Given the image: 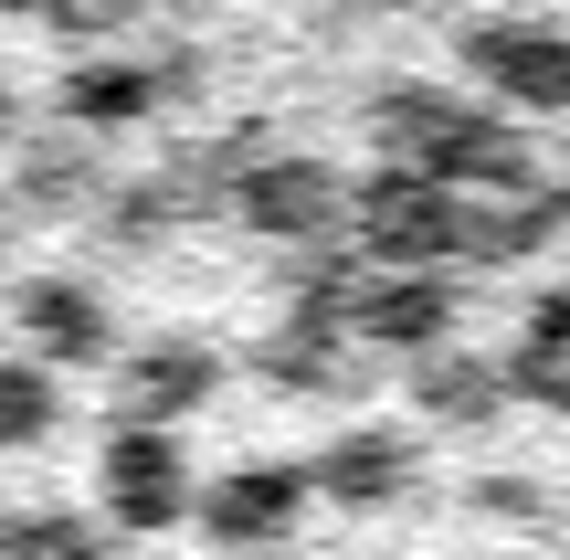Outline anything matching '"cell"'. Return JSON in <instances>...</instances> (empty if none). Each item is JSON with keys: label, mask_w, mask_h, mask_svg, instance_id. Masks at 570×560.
<instances>
[{"label": "cell", "mask_w": 570, "mask_h": 560, "mask_svg": "<svg viewBox=\"0 0 570 560\" xmlns=\"http://www.w3.org/2000/svg\"><path fill=\"white\" fill-rule=\"evenodd\" d=\"M370 148H381V169H423V180L444 190H497V202H518V190H539V159L529 138H518L497 106L454 96V85H381L370 96Z\"/></svg>", "instance_id": "1"}, {"label": "cell", "mask_w": 570, "mask_h": 560, "mask_svg": "<svg viewBox=\"0 0 570 560\" xmlns=\"http://www.w3.org/2000/svg\"><path fill=\"white\" fill-rule=\"evenodd\" d=\"M233 212H244V233H265V244H327V233L348 223V180L327 159H306V148H275V159H254L244 180H233Z\"/></svg>", "instance_id": "4"}, {"label": "cell", "mask_w": 570, "mask_h": 560, "mask_svg": "<svg viewBox=\"0 0 570 560\" xmlns=\"http://www.w3.org/2000/svg\"><path fill=\"white\" fill-rule=\"evenodd\" d=\"M0 127H11V85H0Z\"/></svg>", "instance_id": "17"}, {"label": "cell", "mask_w": 570, "mask_h": 560, "mask_svg": "<svg viewBox=\"0 0 570 560\" xmlns=\"http://www.w3.org/2000/svg\"><path fill=\"white\" fill-rule=\"evenodd\" d=\"M296 498H306V477L296 465H244V477H223L212 487V540H275L285 519H296Z\"/></svg>", "instance_id": "11"}, {"label": "cell", "mask_w": 570, "mask_h": 560, "mask_svg": "<svg viewBox=\"0 0 570 560\" xmlns=\"http://www.w3.org/2000/svg\"><path fill=\"white\" fill-rule=\"evenodd\" d=\"M465 75L497 96V117H570V32L560 21H529V11H487L454 32Z\"/></svg>", "instance_id": "3"}, {"label": "cell", "mask_w": 570, "mask_h": 560, "mask_svg": "<svg viewBox=\"0 0 570 560\" xmlns=\"http://www.w3.org/2000/svg\"><path fill=\"white\" fill-rule=\"evenodd\" d=\"M127 11L138 0H42V21H63V32H117Z\"/></svg>", "instance_id": "15"}, {"label": "cell", "mask_w": 570, "mask_h": 560, "mask_svg": "<svg viewBox=\"0 0 570 560\" xmlns=\"http://www.w3.org/2000/svg\"><path fill=\"white\" fill-rule=\"evenodd\" d=\"M21 338H32L42 360H106V296L75 286V275H32L21 286Z\"/></svg>", "instance_id": "8"}, {"label": "cell", "mask_w": 570, "mask_h": 560, "mask_svg": "<svg viewBox=\"0 0 570 560\" xmlns=\"http://www.w3.org/2000/svg\"><path fill=\"white\" fill-rule=\"evenodd\" d=\"M0 11H42V0H0Z\"/></svg>", "instance_id": "16"}, {"label": "cell", "mask_w": 570, "mask_h": 560, "mask_svg": "<svg viewBox=\"0 0 570 560\" xmlns=\"http://www.w3.org/2000/svg\"><path fill=\"white\" fill-rule=\"evenodd\" d=\"M402 477H412V444L402 434H381V423H370V434H338L317 455V487L338 508H381V498H402Z\"/></svg>", "instance_id": "12"}, {"label": "cell", "mask_w": 570, "mask_h": 560, "mask_svg": "<svg viewBox=\"0 0 570 560\" xmlns=\"http://www.w3.org/2000/svg\"><path fill=\"white\" fill-rule=\"evenodd\" d=\"M348 233L381 275H444L475 233V202L423 169H370V180H348Z\"/></svg>", "instance_id": "2"}, {"label": "cell", "mask_w": 570, "mask_h": 560, "mask_svg": "<svg viewBox=\"0 0 570 560\" xmlns=\"http://www.w3.org/2000/svg\"><path fill=\"white\" fill-rule=\"evenodd\" d=\"M223 392V360H212V338H148L138 360H127V423H180L190 402Z\"/></svg>", "instance_id": "7"}, {"label": "cell", "mask_w": 570, "mask_h": 560, "mask_svg": "<svg viewBox=\"0 0 570 560\" xmlns=\"http://www.w3.org/2000/svg\"><path fill=\"white\" fill-rule=\"evenodd\" d=\"M508 392H539V402L570 413V296H539L529 338H518V360H508Z\"/></svg>", "instance_id": "13"}, {"label": "cell", "mask_w": 570, "mask_h": 560, "mask_svg": "<svg viewBox=\"0 0 570 560\" xmlns=\"http://www.w3.org/2000/svg\"><path fill=\"white\" fill-rule=\"evenodd\" d=\"M180 498H190V477H180L169 423H117V444H106V508L127 529H159V519H180Z\"/></svg>", "instance_id": "6"}, {"label": "cell", "mask_w": 570, "mask_h": 560, "mask_svg": "<svg viewBox=\"0 0 570 560\" xmlns=\"http://www.w3.org/2000/svg\"><path fill=\"white\" fill-rule=\"evenodd\" d=\"M53 423H63L53 371H42V360H0V444H42Z\"/></svg>", "instance_id": "14"}, {"label": "cell", "mask_w": 570, "mask_h": 560, "mask_svg": "<svg viewBox=\"0 0 570 560\" xmlns=\"http://www.w3.org/2000/svg\"><path fill=\"white\" fill-rule=\"evenodd\" d=\"M159 63H127V53H96V63H75L63 75V117L75 127H138V117H159Z\"/></svg>", "instance_id": "10"}, {"label": "cell", "mask_w": 570, "mask_h": 560, "mask_svg": "<svg viewBox=\"0 0 570 560\" xmlns=\"http://www.w3.org/2000/svg\"><path fill=\"white\" fill-rule=\"evenodd\" d=\"M348 328L381 338V350H402V360H433L454 338V275H370L360 307H348Z\"/></svg>", "instance_id": "5"}, {"label": "cell", "mask_w": 570, "mask_h": 560, "mask_svg": "<svg viewBox=\"0 0 570 560\" xmlns=\"http://www.w3.org/2000/svg\"><path fill=\"white\" fill-rule=\"evenodd\" d=\"M412 402H423L433 423H454V434H475V423L508 402V360H475V350H433V360H412Z\"/></svg>", "instance_id": "9"}]
</instances>
